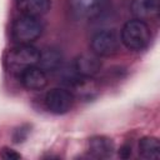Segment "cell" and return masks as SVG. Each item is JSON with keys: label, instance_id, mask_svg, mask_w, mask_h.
Returning a JSON list of instances; mask_svg holds the SVG:
<instances>
[{"label": "cell", "instance_id": "3957f363", "mask_svg": "<svg viewBox=\"0 0 160 160\" xmlns=\"http://www.w3.org/2000/svg\"><path fill=\"white\" fill-rule=\"evenodd\" d=\"M42 32V25L39 18L22 15L18 18L11 26L12 40L18 45H26L35 41Z\"/></svg>", "mask_w": 160, "mask_h": 160}, {"label": "cell", "instance_id": "6da1fadb", "mask_svg": "<svg viewBox=\"0 0 160 160\" xmlns=\"http://www.w3.org/2000/svg\"><path fill=\"white\" fill-rule=\"evenodd\" d=\"M120 40L124 46L132 51L144 50L150 40H151V31L149 25L140 19H132L125 22L121 29Z\"/></svg>", "mask_w": 160, "mask_h": 160}, {"label": "cell", "instance_id": "52a82bcc", "mask_svg": "<svg viewBox=\"0 0 160 160\" xmlns=\"http://www.w3.org/2000/svg\"><path fill=\"white\" fill-rule=\"evenodd\" d=\"M20 80L28 90H41L48 84V76L39 66H31L20 74Z\"/></svg>", "mask_w": 160, "mask_h": 160}, {"label": "cell", "instance_id": "ba28073f", "mask_svg": "<svg viewBox=\"0 0 160 160\" xmlns=\"http://www.w3.org/2000/svg\"><path fill=\"white\" fill-rule=\"evenodd\" d=\"M130 10L135 19L146 20L159 14L160 0H132Z\"/></svg>", "mask_w": 160, "mask_h": 160}, {"label": "cell", "instance_id": "7c38bea8", "mask_svg": "<svg viewBox=\"0 0 160 160\" xmlns=\"http://www.w3.org/2000/svg\"><path fill=\"white\" fill-rule=\"evenodd\" d=\"M139 155L146 160L160 159V142L155 136H144L139 141Z\"/></svg>", "mask_w": 160, "mask_h": 160}, {"label": "cell", "instance_id": "30bf717a", "mask_svg": "<svg viewBox=\"0 0 160 160\" xmlns=\"http://www.w3.org/2000/svg\"><path fill=\"white\" fill-rule=\"evenodd\" d=\"M16 6L22 15L40 18L51 8V0H16Z\"/></svg>", "mask_w": 160, "mask_h": 160}, {"label": "cell", "instance_id": "8992f818", "mask_svg": "<svg viewBox=\"0 0 160 160\" xmlns=\"http://www.w3.org/2000/svg\"><path fill=\"white\" fill-rule=\"evenodd\" d=\"M101 69V60L94 52H82L74 61V71L82 78H92Z\"/></svg>", "mask_w": 160, "mask_h": 160}, {"label": "cell", "instance_id": "9a60e30c", "mask_svg": "<svg viewBox=\"0 0 160 160\" xmlns=\"http://www.w3.org/2000/svg\"><path fill=\"white\" fill-rule=\"evenodd\" d=\"M131 155V146L130 145H122L121 149L119 150V156L122 159H126Z\"/></svg>", "mask_w": 160, "mask_h": 160}, {"label": "cell", "instance_id": "9c48e42d", "mask_svg": "<svg viewBox=\"0 0 160 160\" xmlns=\"http://www.w3.org/2000/svg\"><path fill=\"white\" fill-rule=\"evenodd\" d=\"M115 150L114 142L110 138L98 135L89 140V151L94 158L98 159H109L112 156Z\"/></svg>", "mask_w": 160, "mask_h": 160}, {"label": "cell", "instance_id": "7a4b0ae2", "mask_svg": "<svg viewBox=\"0 0 160 160\" xmlns=\"http://www.w3.org/2000/svg\"><path fill=\"white\" fill-rule=\"evenodd\" d=\"M40 58V50L31 44L16 45L8 52L6 64L11 72L21 74L24 70L31 66H36Z\"/></svg>", "mask_w": 160, "mask_h": 160}, {"label": "cell", "instance_id": "277c9868", "mask_svg": "<svg viewBox=\"0 0 160 160\" xmlns=\"http://www.w3.org/2000/svg\"><path fill=\"white\" fill-rule=\"evenodd\" d=\"M120 45V38L115 30H100L91 38V52L98 55L99 58L112 56L118 52Z\"/></svg>", "mask_w": 160, "mask_h": 160}, {"label": "cell", "instance_id": "4fadbf2b", "mask_svg": "<svg viewBox=\"0 0 160 160\" xmlns=\"http://www.w3.org/2000/svg\"><path fill=\"white\" fill-rule=\"evenodd\" d=\"M106 0H70L72 10L80 16H92L99 12Z\"/></svg>", "mask_w": 160, "mask_h": 160}, {"label": "cell", "instance_id": "5b68a950", "mask_svg": "<svg viewBox=\"0 0 160 160\" xmlns=\"http://www.w3.org/2000/svg\"><path fill=\"white\" fill-rule=\"evenodd\" d=\"M74 94L62 88H54L45 95V106L52 114H65L74 105Z\"/></svg>", "mask_w": 160, "mask_h": 160}, {"label": "cell", "instance_id": "8fae6325", "mask_svg": "<svg viewBox=\"0 0 160 160\" xmlns=\"http://www.w3.org/2000/svg\"><path fill=\"white\" fill-rule=\"evenodd\" d=\"M62 62V55L58 49L54 48H46L42 51H40V58L38 61V65L41 70L45 72L49 71H56L61 66Z\"/></svg>", "mask_w": 160, "mask_h": 160}, {"label": "cell", "instance_id": "5bb4252c", "mask_svg": "<svg viewBox=\"0 0 160 160\" xmlns=\"http://www.w3.org/2000/svg\"><path fill=\"white\" fill-rule=\"evenodd\" d=\"M0 156L2 159H5V160H16V159H20L21 158L20 154H18L15 150L9 149V148H4L2 151H1V154H0Z\"/></svg>", "mask_w": 160, "mask_h": 160}]
</instances>
